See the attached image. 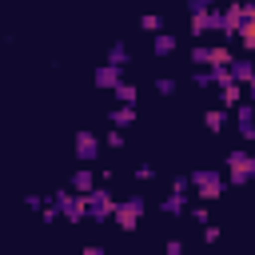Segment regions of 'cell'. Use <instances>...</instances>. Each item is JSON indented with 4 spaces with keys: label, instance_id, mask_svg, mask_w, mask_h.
<instances>
[{
    "label": "cell",
    "instance_id": "cell-4",
    "mask_svg": "<svg viewBox=\"0 0 255 255\" xmlns=\"http://www.w3.org/2000/svg\"><path fill=\"white\" fill-rule=\"evenodd\" d=\"M84 203H88V219H96V223H104V219L116 215V199H112V191H104V187H92V191L84 195Z\"/></svg>",
    "mask_w": 255,
    "mask_h": 255
},
{
    "label": "cell",
    "instance_id": "cell-28",
    "mask_svg": "<svg viewBox=\"0 0 255 255\" xmlns=\"http://www.w3.org/2000/svg\"><path fill=\"white\" fill-rule=\"evenodd\" d=\"M24 203H28V207H32V211H44V199H40V195H28V199H24Z\"/></svg>",
    "mask_w": 255,
    "mask_h": 255
},
{
    "label": "cell",
    "instance_id": "cell-6",
    "mask_svg": "<svg viewBox=\"0 0 255 255\" xmlns=\"http://www.w3.org/2000/svg\"><path fill=\"white\" fill-rule=\"evenodd\" d=\"M187 187H191V175H175V183H171V195L159 203V211H163V215H179V211L187 207Z\"/></svg>",
    "mask_w": 255,
    "mask_h": 255
},
{
    "label": "cell",
    "instance_id": "cell-8",
    "mask_svg": "<svg viewBox=\"0 0 255 255\" xmlns=\"http://www.w3.org/2000/svg\"><path fill=\"white\" fill-rule=\"evenodd\" d=\"M243 24H247V12H243V4H231V8H223V40H227V36H239V32H243Z\"/></svg>",
    "mask_w": 255,
    "mask_h": 255
},
{
    "label": "cell",
    "instance_id": "cell-19",
    "mask_svg": "<svg viewBox=\"0 0 255 255\" xmlns=\"http://www.w3.org/2000/svg\"><path fill=\"white\" fill-rule=\"evenodd\" d=\"M191 64H207V68H211V48H207V44H195V48H191Z\"/></svg>",
    "mask_w": 255,
    "mask_h": 255
},
{
    "label": "cell",
    "instance_id": "cell-9",
    "mask_svg": "<svg viewBox=\"0 0 255 255\" xmlns=\"http://www.w3.org/2000/svg\"><path fill=\"white\" fill-rule=\"evenodd\" d=\"M235 124H239V131H243V139H255V100L251 104H235Z\"/></svg>",
    "mask_w": 255,
    "mask_h": 255
},
{
    "label": "cell",
    "instance_id": "cell-20",
    "mask_svg": "<svg viewBox=\"0 0 255 255\" xmlns=\"http://www.w3.org/2000/svg\"><path fill=\"white\" fill-rule=\"evenodd\" d=\"M239 40H243V48H247V52H255V20H247V24H243Z\"/></svg>",
    "mask_w": 255,
    "mask_h": 255
},
{
    "label": "cell",
    "instance_id": "cell-5",
    "mask_svg": "<svg viewBox=\"0 0 255 255\" xmlns=\"http://www.w3.org/2000/svg\"><path fill=\"white\" fill-rule=\"evenodd\" d=\"M139 215H143V195H128V199H120L116 203V223L124 227V231H135L139 227Z\"/></svg>",
    "mask_w": 255,
    "mask_h": 255
},
{
    "label": "cell",
    "instance_id": "cell-21",
    "mask_svg": "<svg viewBox=\"0 0 255 255\" xmlns=\"http://www.w3.org/2000/svg\"><path fill=\"white\" fill-rule=\"evenodd\" d=\"M231 60H235V56H231L223 44H215V48H211V68H215V64H231Z\"/></svg>",
    "mask_w": 255,
    "mask_h": 255
},
{
    "label": "cell",
    "instance_id": "cell-18",
    "mask_svg": "<svg viewBox=\"0 0 255 255\" xmlns=\"http://www.w3.org/2000/svg\"><path fill=\"white\" fill-rule=\"evenodd\" d=\"M108 60H112V64H120V68H128V60H131V56H128V44H112Z\"/></svg>",
    "mask_w": 255,
    "mask_h": 255
},
{
    "label": "cell",
    "instance_id": "cell-7",
    "mask_svg": "<svg viewBox=\"0 0 255 255\" xmlns=\"http://www.w3.org/2000/svg\"><path fill=\"white\" fill-rule=\"evenodd\" d=\"M72 151H76V159H80V163H92V159L100 155V139H96V131L80 128V131H76V143H72Z\"/></svg>",
    "mask_w": 255,
    "mask_h": 255
},
{
    "label": "cell",
    "instance_id": "cell-22",
    "mask_svg": "<svg viewBox=\"0 0 255 255\" xmlns=\"http://www.w3.org/2000/svg\"><path fill=\"white\" fill-rule=\"evenodd\" d=\"M139 24H143V28H147V32H163V20H159V16H155V12H147V16H143V20H139Z\"/></svg>",
    "mask_w": 255,
    "mask_h": 255
},
{
    "label": "cell",
    "instance_id": "cell-24",
    "mask_svg": "<svg viewBox=\"0 0 255 255\" xmlns=\"http://www.w3.org/2000/svg\"><path fill=\"white\" fill-rule=\"evenodd\" d=\"M215 8V0H187V12L195 16V12H211Z\"/></svg>",
    "mask_w": 255,
    "mask_h": 255
},
{
    "label": "cell",
    "instance_id": "cell-14",
    "mask_svg": "<svg viewBox=\"0 0 255 255\" xmlns=\"http://www.w3.org/2000/svg\"><path fill=\"white\" fill-rule=\"evenodd\" d=\"M112 124H116V128H131V124H135V104H120V108L112 112Z\"/></svg>",
    "mask_w": 255,
    "mask_h": 255
},
{
    "label": "cell",
    "instance_id": "cell-29",
    "mask_svg": "<svg viewBox=\"0 0 255 255\" xmlns=\"http://www.w3.org/2000/svg\"><path fill=\"white\" fill-rule=\"evenodd\" d=\"M243 12H247V20H255V0H247V4H243Z\"/></svg>",
    "mask_w": 255,
    "mask_h": 255
},
{
    "label": "cell",
    "instance_id": "cell-3",
    "mask_svg": "<svg viewBox=\"0 0 255 255\" xmlns=\"http://www.w3.org/2000/svg\"><path fill=\"white\" fill-rule=\"evenodd\" d=\"M52 203L60 207V215H64L68 223H84V219H88V203H84V195L72 191V187H68V191H56Z\"/></svg>",
    "mask_w": 255,
    "mask_h": 255
},
{
    "label": "cell",
    "instance_id": "cell-27",
    "mask_svg": "<svg viewBox=\"0 0 255 255\" xmlns=\"http://www.w3.org/2000/svg\"><path fill=\"white\" fill-rule=\"evenodd\" d=\"M151 175H155V167H151V163H143V167H135V179H143V183H147Z\"/></svg>",
    "mask_w": 255,
    "mask_h": 255
},
{
    "label": "cell",
    "instance_id": "cell-17",
    "mask_svg": "<svg viewBox=\"0 0 255 255\" xmlns=\"http://www.w3.org/2000/svg\"><path fill=\"white\" fill-rule=\"evenodd\" d=\"M112 92H116V100H120V104H135V96H139V92H135V84H124V80H120Z\"/></svg>",
    "mask_w": 255,
    "mask_h": 255
},
{
    "label": "cell",
    "instance_id": "cell-25",
    "mask_svg": "<svg viewBox=\"0 0 255 255\" xmlns=\"http://www.w3.org/2000/svg\"><path fill=\"white\" fill-rule=\"evenodd\" d=\"M155 92L171 96V92H175V80H171V76H159V80H155Z\"/></svg>",
    "mask_w": 255,
    "mask_h": 255
},
{
    "label": "cell",
    "instance_id": "cell-2",
    "mask_svg": "<svg viewBox=\"0 0 255 255\" xmlns=\"http://www.w3.org/2000/svg\"><path fill=\"white\" fill-rule=\"evenodd\" d=\"M227 179H231L235 187L251 183V179H255V155L243 151V147H235V151L227 155Z\"/></svg>",
    "mask_w": 255,
    "mask_h": 255
},
{
    "label": "cell",
    "instance_id": "cell-30",
    "mask_svg": "<svg viewBox=\"0 0 255 255\" xmlns=\"http://www.w3.org/2000/svg\"><path fill=\"white\" fill-rule=\"evenodd\" d=\"M247 96H251V100H255V80H251V84H247Z\"/></svg>",
    "mask_w": 255,
    "mask_h": 255
},
{
    "label": "cell",
    "instance_id": "cell-10",
    "mask_svg": "<svg viewBox=\"0 0 255 255\" xmlns=\"http://www.w3.org/2000/svg\"><path fill=\"white\" fill-rule=\"evenodd\" d=\"M120 72H124V68H120V64H112V60H108V64H100V68H96V88H108V92H112V88L120 84Z\"/></svg>",
    "mask_w": 255,
    "mask_h": 255
},
{
    "label": "cell",
    "instance_id": "cell-13",
    "mask_svg": "<svg viewBox=\"0 0 255 255\" xmlns=\"http://www.w3.org/2000/svg\"><path fill=\"white\" fill-rule=\"evenodd\" d=\"M231 80L251 84V80H255V64H251V60H231Z\"/></svg>",
    "mask_w": 255,
    "mask_h": 255
},
{
    "label": "cell",
    "instance_id": "cell-15",
    "mask_svg": "<svg viewBox=\"0 0 255 255\" xmlns=\"http://www.w3.org/2000/svg\"><path fill=\"white\" fill-rule=\"evenodd\" d=\"M203 124H207V131H223V128H227V108H223V104L211 108V112L203 116Z\"/></svg>",
    "mask_w": 255,
    "mask_h": 255
},
{
    "label": "cell",
    "instance_id": "cell-23",
    "mask_svg": "<svg viewBox=\"0 0 255 255\" xmlns=\"http://www.w3.org/2000/svg\"><path fill=\"white\" fill-rule=\"evenodd\" d=\"M211 84H215V72H211V68L195 72V88H211Z\"/></svg>",
    "mask_w": 255,
    "mask_h": 255
},
{
    "label": "cell",
    "instance_id": "cell-1",
    "mask_svg": "<svg viewBox=\"0 0 255 255\" xmlns=\"http://www.w3.org/2000/svg\"><path fill=\"white\" fill-rule=\"evenodd\" d=\"M191 187H195L199 199H219V195H223V171H215V167H195V171H191Z\"/></svg>",
    "mask_w": 255,
    "mask_h": 255
},
{
    "label": "cell",
    "instance_id": "cell-26",
    "mask_svg": "<svg viewBox=\"0 0 255 255\" xmlns=\"http://www.w3.org/2000/svg\"><path fill=\"white\" fill-rule=\"evenodd\" d=\"M104 143H108V147H124V131H120V128H116V131H108V139H104Z\"/></svg>",
    "mask_w": 255,
    "mask_h": 255
},
{
    "label": "cell",
    "instance_id": "cell-11",
    "mask_svg": "<svg viewBox=\"0 0 255 255\" xmlns=\"http://www.w3.org/2000/svg\"><path fill=\"white\" fill-rule=\"evenodd\" d=\"M239 100H243V88H239V80H223V84H219V104H223V108H235Z\"/></svg>",
    "mask_w": 255,
    "mask_h": 255
},
{
    "label": "cell",
    "instance_id": "cell-12",
    "mask_svg": "<svg viewBox=\"0 0 255 255\" xmlns=\"http://www.w3.org/2000/svg\"><path fill=\"white\" fill-rule=\"evenodd\" d=\"M68 187H72V191H80V195H88V191L96 187V175H92V167H80V171L68 179Z\"/></svg>",
    "mask_w": 255,
    "mask_h": 255
},
{
    "label": "cell",
    "instance_id": "cell-16",
    "mask_svg": "<svg viewBox=\"0 0 255 255\" xmlns=\"http://www.w3.org/2000/svg\"><path fill=\"white\" fill-rule=\"evenodd\" d=\"M151 48H155V56H171L175 52V36L171 32H155V44Z\"/></svg>",
    "mask_w": 255,
    "mask_h": 255
}]
</instances>
